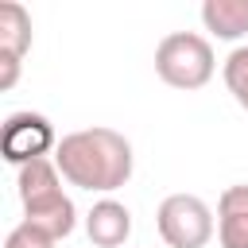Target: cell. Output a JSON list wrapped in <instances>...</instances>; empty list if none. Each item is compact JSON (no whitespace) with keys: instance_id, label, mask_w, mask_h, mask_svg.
<instances>
[{"instance_id":"cell-8","label":"cell","mask_w":248,"mask_h":248,"mask_svg":"<svg viewBox=\"0 0 248 248\" xmlns=\"http://www.w3.org/2000/svg\"><path fill=\"white\" fill-rule=\"evenodd\" d=\"M23 221H31L35 229H43V232L54 236V240H66V236L74 232V225H78V209H74V202L58 190V194H50V198H43V202L23 205Z\"/></svg>"},{"instance_id":"cell-1","label":"cell","mask_w":248,"mask_h":248,"mask_svg":"<svg viewBox=\"0 0 248 248\" xmlns=\"http://www.w3.org/2000/svg\"><path fill=\"white\" fill-rule=\"evenodd\" d=\"M54 167L78 190L112 194L132 178L136 155H132V143H128L124 132L97 124V128L66 132L54 147Z\"/></svg>"},{"instance_id":"cell-10","label":"cell","mask_w":248,"mask_h":248,"mask_svg":"<svg viewBox=\"0 0 248 248\" xmlns=\"http://www.w3.org/2000/svg\"><path fill=\"white\" fill-rule=\"evenodd\" d=\"M16 186H19V202L31 205V202H43V198L58 194L62 190V174H58L54 159H35V163L19 167V182Z\"/></svg>"},{"instance_id":"cell-2","label":"cell","mask_w":248,"mask_h":248,"mask_svg":"<svg viewBox=\"0 0 248 248\" xmlns=\"http://www.w3.org/2000/svg\"><path fill=\"white\" fill-rule=\"evenodd\" d=\"M217 70L213 46L198 31H170L155 46V74L170 89H202Z\"/></svg>"},{"instance_id":"cell-6","label":"cell","mask_w":248,"mask_h":248,"mask_svg":"<svg viewBox=\"0 0 248 248\" xmlns=\"http://www.w3.org/2000/svg\"><path fill=\"white\" fill-rule=\"evenodd\" d=\"M85 232L97 248H124L132 236V213L124 202L116 198H101L89 213H85Z\"/></svg>"},{"instance_id":"cell-12","label":"cell","mask_w":248,"mask_h":248,"mask_svg":"<svg viewBox=\"0 0 248 248\" xmlns=\"http://www.w3.org/2000/svg\"><path fill=\"white\" fill-rule=\"evenodd\" d=\"M58 240L54 236H46L43 229H35L31 221H19L12 232H8V240H4V248H54Z\"/></svg>"},{"instance_id":"cell-5","label":"cell","mask_w":248,"mask_h":248,"mask_svg":"<svg viewBox=\"0 0 248 248\" xmlns=\"http://www.w3.org/2000/svg\"><path fill=\"white\" fill-rule=\"evenodd\" d=\"M31 50V12L16 0L0 4V89H12Z\"/></svg>"},{"instance_id":"cell-4","label":"cell","mask_w":248,"mask_h":248,"mask_svg":"<svg viewBox=\"0 0 248 248\" xmlns=\"http://www.w3.org/2000/svg\"><path fill=\"white\" fill-rule=\"evenodd\" d=\"M54 147H58V136H54L50 120L39 112H12L0 128V151L16 167L46 159V151H54Z\"/></svg>"},{"instance_id":"cell-7","label":"cell","mask_w":248,"mask_h":248,"mask_svg":"<svg viewBox=\"0 0 248 248\" xmlns=\"http://www.w3.org/2000/svg\"><path fill=\"white\" fill-rule=\"evenodd\" d=\"M217 240L221 248H248V186H225L217 198Z\"/></svg>"},{"instance_id":"cell-9","label":"cell","mask_w":248,"mask_h":248,"mask_svg":"<svg viewBox=\"0 0 248 248\" xmlns=\"http://www.w3.org/2000/svg\"><path fill=\"white\" fill-rule=\"evenodd\" d=\"M202 23L209 35L236 43L248 35V0H205L202 4Z\"/></svg>"},{"instance_id":"cell-11","label":"cell","mask_w":248,"mask_h":248,"mask_svg":"<svg viewBox=\"0 0 248 248\" xmlns=\"http://www.w3.org/2000/svg\"><path fill=\"white\" fill-rule=\"evenodd\" d=\"M221 78H225V89L232 93V101L248 112V46H232L225 66H221Z\"/></svg>"},{"instance_id":"cell-3","label":"cell","mask_w":248,"mask_h":248,"mask_svg":"<svg viewBox=\"0 0 248 248\" xmlns=\"http://www.w3.org/2000/svg\"><path fill=\"white\" fill-rule=\"evenodd\" d=\"M155 225L167 248H205L217 232L213 209L198 194H167L155 209Z\"/></svg>"}]
</instances>
